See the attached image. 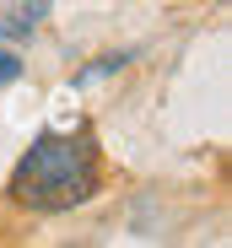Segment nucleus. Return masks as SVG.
<instances>
[{
	"instance_id": "nucleus-1",
	"label": "nucleus",
	"mask_w": 232,
	"mask_h": 248,
	"mask_svg": "<svg viewBox=\"0 0 232 248\" xmlns=\"http://www.w3.org/2000/svg\"><path fill=\"white\" fill-rule=\"evenodd\" d=\"M97 189H103V156L87 130H70V135L44 130L22 151V162L11 168V184H6V194L22 211H44V216L76 211Z\"/></svg>"
},
{
	"instance_id": "nucleus-2",
	"label": "nucleus",
	"mask_w": 232,
	"mask_h": 248,
	"mask_svg": "<svg viewBox=\"0 0 232 248\" xmlns=\"http://www.w3.org/2000/svg\"><path fill=\"white\" fill-rule=\"evenodd\" d=\"M44 11H49V0H16V6L0 16V38H27L38 22H44Z\"/></svg>"
},
{
	"instance_id": "nucleus-3",
	"label": "nucleus",
	"mask_w": 232,
	"mask_h": 248,
	"mask_svg": "<svg viewBox=\"0 0 232 248\" xmlns=\"http://www.w3.org/2000/svg\"><path fill=\"white\" fill-rule=\"evenodd\" d=\"M130 60H135V54H97L87 70H76V76H70V87H87V81H97V76H113V70H124Z\"/></svg>"
},
{
	"instance_id": "nucleus-4",
	"label": "nucleus",
	"mask_w": 232,
	"mask_h": 248,
	"mask_svg": "<svg viewBox=\"0 0 232 248\" xmlns=\"http://www.w3.org/2000/svg\"><path fill=\"white\" fill-rule=\"evenodd\" d=\"M16 76H22V60L11 49H0V81H16Z\"/></svg>"
}]
</instances>
